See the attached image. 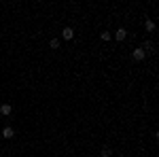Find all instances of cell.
I'll use <instances>...</instances> for the list:
<instances>
[{"instance_id": "1", "label": "cell", "mask_w": 159, "mask_h": 157, "mask_svg": "<svg viewBox=\"0 0 159 157\" xmlns=\"http://www.w3.org/2000/svg\"><path fill=\"white\" fill-rule=\"evenodd\" d=\"M132 58H134L136 62H142L144 58H147V53L142 51V47H138V49H134V53H132Z\"/></svg>"}, {"instance_id": "2", "label": "cell", "mask_w": 159, "mask_h": 157, "mask_svg": "<svg viewBox=\"0 0 159 157\" xmlns=\"http://www.w3.org/2000/svg\"><path fill=\"white\" fill-rule=\"evenodd\" d=\"M61 36L66 38V40H72L74 38V30L72 28H64V30H61Z\"/></svg>"}, {"instance_id": "3", "label": "cell", "mask_w": 159, "mask_h": 157, "mask_svg": "<svg viewBox=\"0 0 159 157\" xmlns=\"http://www.w3.org/2000/svg\"><path fill=\"white\" fill-rule=\"evenodd\" d=\"M125 36H127V30H125V28H119V30L115 32V38H117V40H125Z\"/></svg>"}, {"instance_id": "4", "label": "cell", "mask_w": 159, "mask_h": 157, "mask_svg": "<svg viewBox=\"0 0 159 157\" xmlns=\"http://www.w3.org/2000/svg\"><path fill=\"white\" fill-rule=\"evenodd\" d=\"M144 28H147V32H155V21H153V19H147Z\"/></svg>"}, {"instance_id": "5", "label": "cell", "mask_w": 159, "mask_h": 157, "mask_svg": "<svg viewBox=\"0 0 159 157\" xmlns=\"http://www.w3.org/2000/svg\"><path fill=\"white\" fill-rule=\"evenodd\" d=\"M2 136H4V138H13V136H15L13 127H4V130H2Z\"/></svg>"}, {"instance_id": "6", "label": "cell", "mask_w": 159, "mask_h": 157, "mask_svg": "<svg viewBox=\"0 0 159 157\" xmlns=\"http://www.w3.org/2000/svg\"><path fill=\"white\" fill-rule=\"evenodd\" d=\"M0 115H11V104H2L0 106Z\"/></svg>"}, {"instance_id": "7", "label": "cell", "mask_w": 159, "mask_h": 157, "mask_svg": "<svg viewBox=\"0 0 159 157\" xmlns=\"http://www.w3.org/2000/svg\"><path fill=\"white\" fill-rule=\"evenodd\" d=\"M49 47H51V49H60V40H57V38H51Z\"/></svg>"}, {"instance_id": "8", "label": "cell", "mask_w": 159, "mask_h": 157, "mask_svg": "<svg viewBox=\"0 0 159 157\" xmlns=\"http://www.w3.org/2000/svg\"><path fill=\"white\" fill-rule=\"evenodd\" d=\"M110 155H112L110 149H102V155H100V157H110Z\"/></svg>"}, {"instance_id": "9", "label": "cell", "mask_w": 159, "mask_h": 157, "mask_svg": "<svg viewBox=\"0 0 159 157\" xmlns=\"http://www.w3.org/2000/svg\"><path fill=\"white\" fill-rule=\"evenodd\" d=\"M100 36H102V40H110V32H102Z\"/></svg>"}, {"instance_id": "10", "label": "cell", "mask_w": 159, "mask_h": 157, "mask_svg": "<svg viewBox=\"0 0 159 157\" xmlns=\"http://www.w3.org/2000/svg\"><path fill=\"white\" fill-rule=\"evenodd\" d=\"M91 157H98V155H91Z\"/></svg>"}]
</instances>
